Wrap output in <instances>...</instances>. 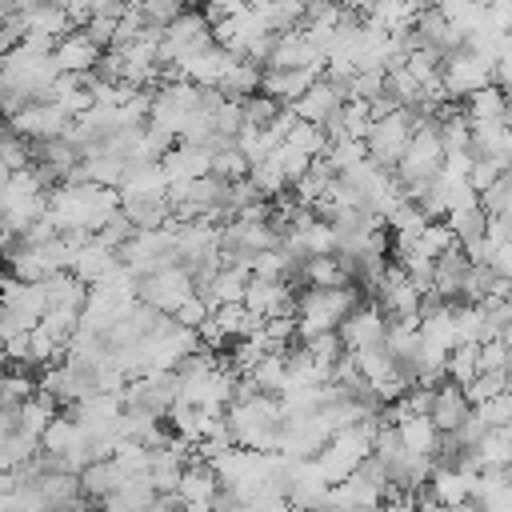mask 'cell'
Returning <instances> with one entry per match:
<instances>
[{
  "label": "cell",
  "instance_id": "cell-18",
  "mask_svg": "<svg viewBox=\"0 0 512 512\" xmlns=\"http://www.w3.org/2000/svg\"><path fill=\"white\" fill-rule=\"evenodd\" d=\"M340 104H344V88L340 84H332L328 76H320L296 104H292V112H296V120H308V124H324V120H332L336 112H340Z\"/></svg>",
  "mask_w": 512,
  "mask_h": 512
},
{
  "label": "cell",
  "instance_id": "cell-49",
  "mask_svg": "<svg viewBox=\"0 0 512 512\" xmlns=\"http://www.w3.org/2000/svg\"><path fill=\"white\" fill-rule=\"evenodd\" d=\"M208 316H212V308H208V300H204L200 292H192V296L172 312V320H176V324H184V328H192V332H196Z\"/></svg>",
  "mask_w": 512,
  "mask_h": 512
},
{
  "label": "cell",
  "instance_id": "cell-29",
  "mask_svg": "<svg viewBox=\"0 0 512 512\" xmlns=\"http://www.w3.org/2000/svg\"><path fill=\"white\" fill-rule=\"evenodd\" d=\"M392 428H396L400 448H404L408 456H432V452H436L440 432H436V424H432L428 416H404V420L392 424Z\"/></svg>",
  "mask_w": 512,
  "mask_h": 512
},
{
  "label": "cell",
  "instance_id": "cell-51",
  "mask_svg": "<svg viewBox=\"0 0 512 512\" xmlns=\"http://www.w3.org/2000/svg\"><path fill=\"white\" fill-rule=\"evenodd\" d=\"M252 0H204V16H208V24H220L224 16H236V12H244Z\"/></svg>",
  "mask_w": 512,
  "mask_h": 512
},
{
  "label": "cell",
  "instance_id": "cell-40",
  "mask_svg": "<svg viewBox=\"0 0 512 512\" xmlns=\"http://www.w3.org/2000/svg\"><path fill=\"white\" fill-rule=\"evenodd\" d=\"M360 160H368V152H364V140H328V152H324V164L340 176V172H348V168H356Z\"/></svg>",
  "mask_w": 512,
  "mask_h": 512
},
{
  "label": "cell",
  "instance_id": "cell-43",
  "mask_svg": "<svg viewBox=\"0 0 512 512\" xmlns=\"http://www.w3.org/2000/svg\"><path fill=\"white\" fill-rule=\"evenodd\" d=\"M212 176H220V180H244L248 176V160H244V152L236 148V144H224V148H216L212 152Z\"/></svg>",
  "mask_w": 512,
  "mask_h": 512
},
{
  "label": "cell",
  "instance_id": "cell-57",
  "mask_svg": "<svg viewBox=\"0 0 512 512\" xmlns=\"http://www.w3.org/2000/svg\"><path fill=\"white\" fill-rule=\"evenodd\" d=\"M504 436H508V440H512V424H508V428H504Z\"/></svg>",
  "mask_w": 512,
  "mask_h": 512
},
{
  "label": "cell",
  "instance_id": "cell-23",
  "mask_svg": "<svg viewBox=\"0 0 512 512\" xmlns=\"http://www.w3.org/2000/svg\"><path fill=\"white\" fill-rule=\"evenodd\" d=\"M44 300H48V312H72V316H80L84 312V300H88V284L76 280L68 268L64 272H52V276H44Z\"/></svg>",
  "mask_w": 512,
  "mask_h": 512
},
{
  "label": "cell",
  "instance_id": "cell-36",
  "mask_svg": "<svg viewBox=\"0 0 512 512\" xmlns=\"http://www.w3.org/2000/svg\"><path fill=\"white\" fill-rule=\"evenodd\" d=\"M504 108H508V100H504V92L496 84H488V88H480V92H472L464 100V112H468L472 124L476 120H504Z\"/></svg>",
  "mask_w": 512,
  "mask_h": 512
},
{
  "label": "cell",
  "instance_id": "cell-16",
  "mask_svg": "<svg viewBox=\"0 0 512 512\" xmlns=\"http://www.w3.org/2000/svg\"><path fill=\"white\" fill-rule=\"evenodd\" d=\"M164 168V180L168 184H188V180H200L212 172V152L208 148H196V144H172L160 160Z\"/></svg>",
  "mask_w": 512,
  "mask_h": 512
},
{
  "label": "cell",
  "instance_id": "cell-5",
  "mask_svg": "<svg viewBox=\"0 0 512 512\" xmlns=\"http://www.w3.org/2000/svg\"><path fill=\"white\" fill-rule=\"evenodd\" d=\"M492 68H496V60H488V56H480V52H472V48L460 44L456 52H448L440 60V88H444L448 100L452 96L468 100L472 92H480V88L492 84Z\"/></svg>",
  "mask_w": 512,
  "mask_h": 512
},
{
  "label": "cell",
  "instance_id": "cell-39",
  "mask_svg": "<svg viewBox=\"0 0 512 512\" xmlns=\"http://www.w3.org/2000/svg\"><path fill=\"white\" fill-rule=\"evenodd\" d=\"M240 112H244V128H272L276 124V116L284 112V104H276V100H268L264 92H256V96H248L244 104H240Z\"/></svg>",
  "mask_w": 512,
  "mask_h": 512
},
{
  "label": "cell",
  "instance_id": "cell-32",
  "mask_svg": "<svg viewBox=\"0 0 512 512\" xmlns=\"http://www.w3.org/2000/svg\"><path fill=\"white\" fill-rule=\"evenodd\" d=\"M224 100H236V104H244L248 96H256L260 92V68L256 64H248V60H236L232 68H228V76L220 80V88H216Z\"/></svg>",
  "mask_w": 512,
  "mask_h": 512
},
{
  "label": "cell",
  "instance_id": "cell-6",
  "mask_svg": "<svg viewBox=\"0 0 512 512\" xmlns=\"http://www.w3.org/2000/svg\"><path fill=\"white\" fill-rule=\"evenodd\" d=\"M120 264L140 280V276H152L160 268H172L176 264V240H172V228H136V236L120 248Z\"/></svg>",
  "mask_w": 512,
  "mask_h": 512
},
{
  "label": "cell",
  "instance_id": "cell-17",
  "mask_svg": "<svg viewBox=\"0 0 512 512\" xmlns=\"http://www.w3.org/2000/svg\"><path fill=\"white\" fill-rule=\"evenodd\" d=\"M468 412H472V404H468V396H464V388H460V384L440 380V384L432 388L428 420L436 424V432H456V428L468 420Z\"/></svg>",
  "mask_w": 512,
  "mask_h": 512
},
{
  "label": "cell",
  "instance_id": "cell-50",
  "mask_svg": "<svg viewBox=\"0 0 512 512\" xmlns=\"http://www.w3.org/2000/svg\"><path fill=\"white\" fill-rule=\"evenodd\" d=\"M492 180H500V168H496V164H492L488 156H476V152H472V168H468V188H472V192L480 196V192H484V188H488Z\"/></svg>",
  "mask_w": 512,
  "mask_h": 512
},
{
  "label": "cell",
  "instance_id": "cell-45",
  "mask_svg": "<svg viewBox=\"0 0 512 512\" xmlns=\"http://www.w3.org/2000/svg\"><path fill=\"white\" fill-rule=\"evenodd\" d=\"M136 12H140V20H144L148 28H168V24L184 12V4H180V0H140Z\"/></svg>",
  "mask_w": 512,
  "mask_h": 512
},
{
  "label": "cell",
  "instance_id": "cell-56",
  "mask_svg": "<svg viewBox=\"0 0 512 512\" xmlns=\"http://www.w3.org/2000/svg\"><path fill=\"white\" fill-rule=\"evenodd\" d=\"M500 340H504V344H508V348H512V328H508V332H504V336H500Z\"/></svg>",
  "mask_w": 512,
  "mask_h": 512
},
{
  "label": "cell",
  "instance_id": "cell-35",
  "mask_svg": "<svg viewBox=\"0 0 512 512\" xmlns=\"http://www.w3.org/2000/svg\"><path fill=\"white\" fill-rule=\"evenodd\" d=\"M36 380L16 364V368H0V408H20L28 396H36Z\"/></svg>",
  "mask_w": 512,
  "mask_h": 512
},
{
  "label": "cell",
  "instance_id": "cell-54",
  "mask_svg": "<svg viewBox=\"0 0 512 512\" xmlns=\"http://www.w3.org/2000/svg\"><path fill=\"white\" fill-rule=\"evenodd\" d=\"M436 512H468V504H460V508H436Z\"/></svg>",
  "mask_w": 512,
  "mask_h": 512
},
{
  "label": "cell",
  "instance_id": "cell-42",
  "mask_svg": "<svg viewBox=\"0 0 512 512\" xmlns=\"http://www.w3.org/2000/svg\"><path fill=\"white\" fill-rule=\"evenodd\" d=\"M300 348L316 360V364H324V368H332L348 348H344V340H340V332H320V336H308V340H300Z\"/></svg>",
  "mask_w": 512,
  "mask_h": 512
},
{
  "label": "cell",
  "instance_id": "cell-21",
  "mask_svg": "<svg viewBox=\"0 0 512 512\" xmlns=\"http://www.w3.org/2000/svg\"><path fill=\"white\" fill-rule=\"evenodd\" d=\"M176 496H180L184 504H212V500L220 496V480H216V468L192 452V460H188V464H184V472H180Z\"/></svg>",
  "mask_w": 512,
  "mask_h": 512
},
{
  "label": "cell",
  "instance_id": "cell-27",
  "mask_svg": "<svg viewBox=\"0 0 512 512\" xmlns=\"http://www.w3.org/2000/svg\"><path fill=\"white\" fill-rule=\"evenodd\" d=\"M452 248H460L456 244V232L444 224V220H428L416 236H412V244L408 248H396V252H412V256H424V260H440V256H448Z\"/></svg>",
  "mask_w": 512,
  "mask_h": 512
},
{
  "label": "cell",
  "instance_id": "cell-20",
  "mask_svg": "<svg viewBox=\"0 0 512 512\" xmlns=\"http://www.w3.org/2000/svg\"><path fill=\"white\" fill-rule=\"evenodd\" d=\"M388 492L380 488V484H372L364 472H352V476H344V480H336L332 488H328V496H324V504L320 508H372V504H380Z\"/></svg>",
  "mask_w": 512,
  "mask_h": 512
},
{
  "label": "cell",
  "instance_id": "cell-19",
  "mask_svg": "<svg viewBox=\"0 0 512 512\" xmlns=\"http://www.w3.org/2000/svg\"><path fill=\"white\" fill-rule=\"evenodd\" d=\"M248 280H252L248 268H240V264H220V268L212 272V280H208L204 288H196V292H200V296L208 300V308L216 312V308H224V304H244Z\"/></svg>",
  "mask_w": 512,
  "mask_h": 512
},
{
  "label": "cell",
  "instance_id": "cell-11",
  "mask_svg": "<svg viewBox=\"0 0 512 512\" xmlns=\"http://www.w3.org/2000/svg\"><path fill=\"white\" fill-rule=\"evenodd\" d=\"M336 332H340V340H344L348 352H360V348L384 344V336H388V316L376 308V300H360Z\"/></svg>",
  "mask_w": 512,
  "mask_h": 512
},
{
  "label": "cell",
  "instance_id": "cell-8",
  "mask_svg": "<svg viewBox=\"0 0 512 512\" xmlns=\"http://www.w3.org/2000/svg\"><path fill=\"white\" fill-rule=\"evenodd\" d=\"M208 44H212V24H208V16L184 8V12L164 28V36H160V60H164V68H176L180 60L196 56V52L208 48Z\"/></svg>",
  "mask_w": 512,
  "mask_h": 512
},
{
  "label": "cell",
  "instance_id": "cell-38",
  "mask_svg": "<svg viewBox=\"0 0 512 512\" xmlns=\"http://www.w3.org/2000/svg\"><path fill=\"white\" fill-rule=\"evenodd\" d=\"M476 344H456L452 352H448V364H444V380L448 384H472L476 380Z\"/></svg>",
  "mask_w": 512,
  "mask_h": 512
},
{
  "label": "cell",
  "instance_id": "cell-3",
  "mask_svg": "<svg viewBox=\"0 0 512 512\" xmlns=\"http://www.w3.org/2000/svg\"><path fill=\"white\" fill-rule=\"evenodd\" d=\"M360 288L356 284H344V288H304L296 292V340H308V336H320V332H336L348 312L360 304Z\"/></svg>",
  "mask_w": 512,
  "mask_h": 512
},
{
  "label": "cell",
  "instance_id": "cell-31",
  "mask_svg": "<svg viewBox=\"0 0 512 512\" xmlns=\"http://www.w3.org/2000/svg\"><path fill=\"white\" fill-rule=\"evenodd\" d=\"M212 324L220 328V336H224L228 344H236V340H248V336L260 328V316H252L244 304H224V308L212 312Z\"/></svg>",
  "mask_w": 512,
  "mask_h": 512
},
{
  "label": "cell",
  "instance_id": "cell-24",
  "mask_svg": "<svg viewBox=\"0 0 512 512\" xmlns=\"http://www.w3.org/2000/svg\"><path fill=\"white\" fill-rule=\"evenodd\" d=\"M476 476H480V472H476ZM476 476L456 472V468H432V476H428L424 492H428L440 508H460V504H468V500H472V480H476Z\"/></svg>",
  "mask_w": 512,
  "mask_h": 512
},
{
  "label": "cell",
  "instance_id": "cell-55",
  "mask_svg": "<svg viewBox=\"0 0 512 512\" xmlns=\"http://www.w3.org/2000/svg\"><path fill=\"white\" fill-rule=\"evenodd\" d=\"M4 136H8V120L0 116V140H4Z\"/></svg>",
  "mask_w": 512,
  "mask_h": 512
},
{
  "label": "cell",
  "instance_id": "cell-30",
  "mask_svg": "<svg viewBox=\"0 0 512 512\" xmlns=\"http://www.w3.org/2000/svg\"><path fill=\"white\" fill-rule=\"evenodd\" d=\"M300 284H304V288H344V284H352V276L344 272L340 256L332 252V256H312V260H304Z\"/></svg>",
  "mask_w": 512,
  "mask_h": 512
},
{
  "label": "cell",
  "instance_id": "cell-15",
  "mask_svg": "<svg viewBox=\"0 0 512 512\" xmlns=\"http://www.w3.org/2000/svg\"><path fill=\"white\" fill-rule=\"evenodd\" d=\"M320 80V72H300V68H260V92L284 108H292L312 84Z\"/></svg>",
  "mask_w": 512,
  "mask_h": 512
},
{
  "label": "cell",
  "instance_id": "cell-46",
  "mask_svg": "<svg viewBox=\"0 0 512 512\" xmlns=\"http://www.w3.org/2000/svg\"><path fill=\"white\" fill-rule=\"evenodd\" d=\"M472 412H476L488 428H508V424H512V388L500 392V396H492V400H484V404H476Z\"/></svg>",
  "mask_w": 512,
  "mask_h": 512
},
{
  "label": "cell",
  "instance_id": "cell-48",
  "mask_svg": "<svg viewBox=\"0 0 512 512\" xmlns=\"http://www.w3.org/2000/svg\"><path fill=\"white\" fill-rule=\"evenodd\" d=\"M132 236H136V224H132L124 212H116V216H112V220H108V224L96 232V240H100V244H108L112 252H120V248H124Z\"/></svg>",
  "mask_w": 512,
  "mask_h": 512
},
{
  "label": "cell",
  "instance_id": "cell-52",
  "mask_svg": "<svg viewBox=\"0 0 512 512\" xmlns=\"http://www.w3.org/2000/svg\"><path fill=\"white\" fill-rule=\"evenodd\" d=\"M488 268H492L500 280H508V284H512V244H500V248H492V256H488Z\"/></svg>",
  "mask_w": 512,
  "mask_h": 512
},
{
  "label": "cell",
  "instance_id": "cell-1",
  "mask_svg": "<svg viewBox=\"0 0 512 512\" xmlns=\"http://www.w3.org/2000/svg\"><path fill=\"white\" fill-rule=\"evenodd\" d=\"M224 424L236 448H252V452H276L280 444V428H284V404L280 396L256 392L244 380L236 384V400L224 408Z\"/></svg>",
  "mask_w": 512,
  "mask_h": 512
},
{
  "label": "cell",
  "instance_id": "cell-2",
  "mask_svg": "<svg viewBox=\"0 0 512 512\" xmlns=\"http://www.w3.org/2000/svg\"><path fill=\"white\" fill-rule=\"evenodd\" d=\"M120 212V192L104 188V184H60L48 192V220L56 224V232H84L96 236L112 216Z\"/></svg>",
  "mask_w": 512,
  "mask_h": 512
},
{
  "label": "cell",
  "instance_id": "cell-34",
  "mask_svg": "<svg viewBox=\"0 0 512 512\" xmlns=\"http://www.w3.org/2000/svg\"><path fill=\"white\" fill-rule=\"evenodd\" d=\"M472 452H476L480 472H484V468H500V472H504V468L512 464V440L504 436V428H488V432L476 440Z\"/></svg>",
  "mask_w": 512,
  "mask_h": 512
},
{
  "label": "cell",
  "instance_id": "cell-22",
  "mask_svg": "<svg viewBox=\"0 0 512 512\" xmlns=\"http://www.w3.org/2000/svg\"><path fill=\"white\" fill-rule=\"evenodd\" d=\"M116 264H120V252H112L108 244H100V240L92 236V240H84V244L76 248V256H72V268H68V272L92 288V284H100Z\"/></svg>",
  "mask_w": 512,
  "mask_h": 512
},
{
  "label": "cell",
  "instance_id": "cell-7",
  "mask_svg": "<svg viewBox=\"0 0 512 512\" xmlns=\"http://www.w3.org/2000/svg\"><path fill=\"white\" fill-rule=\"evenodd\" d=\"M72 124H76V116H72L68 108H60L56 100H32V104H24L20 112L8 116V132L24 136L28 144L60 140V136L72 132Z\"/></svg>",
  "mask_w": 512,
  "mask_h": 512
},
{
  "label": "cell",
  "instance_id": "cell-41",
  "mask_svg": "<svg viewBox=\"0 0 512 512\" xmlns=\"http://www.w3.org/2000/svg\"><path fill=\"white\" fill-rule=\"evenodd\" d=\"M508 388H512V376H508V372H476V380L464 384V396H468V404L476 408V404H484V400H492V396H500V392H508Z\"/></svg>",
  "mask_w": 512,
  "mask_h": 512
},
{
  "label": "cell",
  "instance_id": "cell-25",
  "mask_svg": "<svg viewBox=\"0 0 512 512\" xmlns=\"http://www.w3.org/2000/svg\"><path fill=\"white\" fill-rule=\"evenodd\" d=\"M124 480H128V476L120 472V464H116L112 456H108V460H92V464L80 472V488H84V496H88L92 508H100V500L112 496Z\"/></svg>",
  "mask_w": 512,
  "mask_h": 512
},
{
  "label": "cell",
  "instance_id": "cell-58",
  "mask_svg": "<svg viewBox=\"0 0 512 512\" xmlns=\"http://www.w3.org/2000/svg\"><path fill=\"white\" fill-rule=\"evenodd\" d=\"M508 228H512V212H508Z\"/></svg>",
  "mask_w": 512,
  "mask_h": 512
},
{
  "label": "cell",
  "instance_id": "cell-4",
  "mask_svg": "<svg viewBox=\"0 0 512 512\" xmlns=\"http://www.w3.org/2000/svg\"><path fill=\"white\" fill-rule=\"evenodd\" d=\"M412 132H416V124H412V112H408V108H396V112L372 120V124H368V136H364L368 160H372L376 168L392 172V168L400 164V156H404Z\"/></svg>",
  "mask_w": 512,
  "mask_h": 512
},
{
  "label": "cell",
  "instance_id": "cell-33",
  "mask_svg": "<svg viewBox=\"0 0 512 512\" xmlns=\"http://www.w3.org/2000/svg\"><path fill=\"white\" fill-rule=\"evenodd\" d=\"M444 224L456 232V244L464 248V244H472V240H484V228H488V212L480 208V200L476 204H468V208H456V212H448L444 216Z\"/></svg>",
  "mask_w": 512,
  "mask_h": 512
},
{
  "label": "cell",
  "instance_id": "cell-44",
  "mask_svg": "<svg viewBox=\"0 0 512 512\" xmlns=\"http://www.w3.org/2000/svg\"><path fill=\"white\" fill-rule=\"evenodd\" d=\"M0 164H4L8 172H24V168H32V144H28L24 136L8 132V136L0 140Z\"/></svg>",
  "mask_w": 512,
  "mask_h": 512
},
{
  "label": "cell",
  "instance_id": "cell-12",
  "mask_svg": "<svg viewBox=\"0 0 512 512\" xmlns=\"http://www.w3.org/2000/svg\"><path fill=\"white\" fill-rule=\"evenodd\" d=\"M412 40H416V48H428V52H436L444 60L448 52H456L464 44V32L440 8H420L416 24H412Z\"/></svg>",
  "mask_w": 512,
  "mask_h": 512
},
{
  "label": "cell",
  "instance_id": "cell-13",
  "mask_svg": "<svg viewBox=\"0 0 512 512\" xmlns=\"http://www.w3.org/2000/svg\"><path fill=\"white\" fill-rule=\"evenodd\" d=\"M100 52H104V48H96L84 28H72V32H64V36L52 44V64H56L60 72H68V76H88V72L96 68Z\"/></svg>",
  "mask_w": 512,
  "mask_h": 512
},
{
  "label": "cell",
  "instance_id": "cell-28",
  "mask_svg": "<svg viewBox=\"0 0 512 512\" xmlns=\"http://www.w3.org/2000/svg\"><path fill=\"white\" fill-rule=\"evenodd\" d=\"M468 264H472V260H468L460 248H452L448 256H440V260L432 264V292H436L440 300H460V284H464Z\"/></svg>",
  "mask_w": 512,
  "mask_h": 512
},
{
  "label": "cell",
  "instance_id": "cell-9",
  "mask_svg": "<svg viewBox=\"0 0 512 512\" xmlns=\"http://www.w3.org/2000/svg\"><path fill=\"white\" fill-rule=\"evenodd\" d=\"M192 292H196V284H192V276L180 264L160 268V272L136 280V300L148 304V308H156V312H164V316H172Z\"/></svg>",
  "mask_w": 512,
  "mask_h": 512
},
{
  "label": "cell",
  "instance_id": "cell-37",
  "mask_svg": "<svg viewBox=\"0 0 512 512\" xmlns=\"http://www.w3.org/2000/svg\"><path fill=\"white\" fill-rule=\"evenodd\" d=\"M284 144L296 148V152H304L308 160H316V156L328 152V136H324V128H320V124H308V120H296V124L288 128Z\"/></svg>",
  "mask_w": 512,
  "mask_h": 512
},
{
  "label": "cell",
  "instance_id": "cell-47",
  "mask_svg": "<svg viewBox=\"0 0 512 512\" xmlns=\"http://www.w3.org/2000/svg\"><path fill=\"white\" fill-rule=\"evenodd\" d=\"M476 368L480 372H508V344L500 336L476 344Z\"/></svg>",
  "mask_w": 512,
  "mask_h": 512
},
{
  "label": "cell",
  "instance_id": "cell-14",
  "mask_svg": "<svg viewBox=\"0 0 512 512\" xmlns=\"http://www.w3.org/2000/svg\"><path fill=\"white\" fill-rule=\"evenodd\" d=\"M244 308L252 312V316H260V320H268V316H284V312H292L296 308V292H292V284H284V280H248V288H244Z\"/></svg>",
  "mask_w": 512,
  "mask_h": 512
},
{
  "label": "cell",
  "instance_id": "cell-53",
  "mask_svg": "<svg viewBox=\"0 0 512 512\" xmlns=\"http://www.w3.org/2000/svg\"><path fill=\"white\" fill-rule=\"evenodd\" d=\"M272 512H304V508H296V504H288V500H280Z\"/></svg>",
  "mask_w": 512,
  "mask_h": 512
},
{
  "label": "cell",
  "instance_id": "cell-26",
  "mask_svg": "<svg viewBox=\"0 0 512 512\" xmlns=\"http://www.w3.org/2000/svg\"><path fill=\"white\" fill-rule=\"evenodd\" d=\"M156 500V488L148 476H128L112 496L100 500V512H148Z\"/></svg>",
  "mask_w": 512,
  "mask_h": 512
},
{
  "label": "cell",
  "instance_id": "cell-10",
  "mask_svg": "<svg viewBox=\"0 0 512 512\" xmlns=\"http://www.w3.org/2000/svg\"><path fill=\"white\" fill-rule=\"evenodd\" d=\"M420 292L412 288V280L404 276V268L388 264L384 276L376 280V308L388 316V320H408V324H420Z\"/></svg>",
  "mask_w": 512,
  "mask_h": 512
}]
</instances>
